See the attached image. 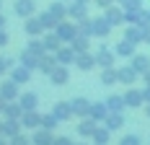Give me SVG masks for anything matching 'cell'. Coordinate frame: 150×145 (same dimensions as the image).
Returning a JSON list of instances; mask_svg holds the SVG:
<instances>
[{"label": "cell", "instance_id": "5", "mask_svg": "<svg viewBox=\"0 0 150 145\" xmlns=\"http://www.w3.org/2000/svg\"><path fill=\"white\" fill-rule=\"evenodd\" d=\"M0 145H3V143H0Z\"/></svg>", "mask_w": 150, "mask_h": 145}, {"label": "cell", "instance_id": "2", "mask_svg": "<svg viewBox=\"0 0 150 145\" xmlns=\"http://www.w3.org/2000/svg\"><path fill=\"white\" fill-rule=\"evenodd\" d=\"M122 145H137V137H124V140H122Z\"/></svg>", "mask_w": 150, "mask_h": 145}, {"label": "cell", "instance_id": "3", "mask_svg": "<svg viewBox=\"0 0 150 145\" xmlns=\"http://www.w3.org/2000/svg\"><path fill=\"white\" fill-rule=\"evenodd\" d=\"M13 145H26V140H21V137H16V140H13Z\"/></svg>", "mask_w": 150, "mask_h": 145}, {"label": "cell", "instance_id": "4", "mask_svg": "<svg viewBox=\"0 0 150 145\" xmlns=\"http://www.w3.org/2000/svg\"><path fill=\"white\" fill-rule=\"evenodd\" d=\"M54 145H70V140H65V137H62V140H57Z\"/></svg>", "mask_w": 150, "mask_h": 145}, {"label": "cell", "instance_id": "1", "mask_svg": "<svg viewBox=\"0 0 150 145\" xmlns=\"http://www.w3.org/2000/svg\"><path fill=\"white\" fill-rule=\"evenodd\" d=\"M36 145H49V135H36Z\"/></svg>", "mask_w": 150, "mask_h": 145}]
</instances>
